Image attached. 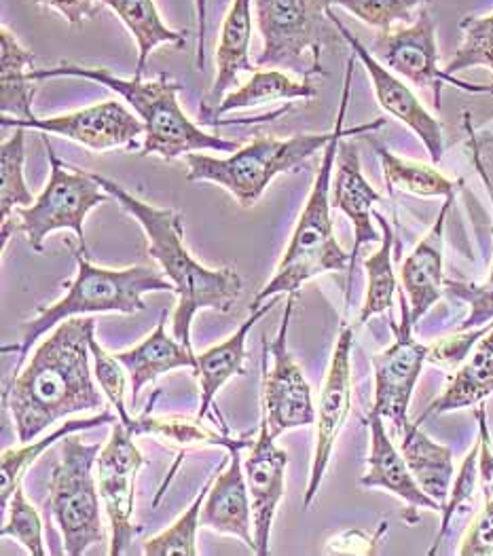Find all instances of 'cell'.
Here are the masks:
<instances>
[{
  "label": "cell",
  "mask_w": 493,
  "mask_h": 556,
  "mask_svg": "<svg viewBox=\"0 0 493 556\" xmlns=\"http://www.w3.org/2000/svg\"><path fill=\"white\" fill-rule=\"evenodd\" d=\"M352 350H354V328L343 324L332 350L329 372L320 392L316 413V446L312 459L309 484L303 497V510H309L316 500L325 475L329 470L330 457L341 434L350 410H352Z\"/></svg>",
  "instance_id": "15"
},
{
  "label": "cell",
  "mask_w": 493,
  "mask_h": 556,
  "mask_svg": "<svg viewBox=\"0 0 493 556\" xmlns=\"http://www.w3.org/2000/svg\"><path fill=\"white\" fill-rule=\"evenodd\" d=\"M91 356H93V375L98 379L100 390L104 392V396L109 397L111 406L119 415V421L124 424L125 428H129L134 432L136 419L125 408V392H127L129 377H127L124 364L115 356L106 354L100 348V343L96 341V337L91 339Z\"/></svg>",
  "instance_id": "40"
},
{
  "label": "cell",
  "mask_w": 493,
  "mask_h": 556,
  "mask_svg": "<svg viewBox=\"0 0 493 556\" xmlns=\"http://www.w3.org/2000/svg\"><path fill=\"white\" fill-rule=\"evenodd\" d=\"M195 15L200 24V37H198V71H204L206 66V30H207V0H195Z\"/></svg>",
  "instance_id": "44"
},
{
  "label": "cell",
  "mask_w": 493,
  "mask_h": 556,
  "mask_svg": "<svg viewBox=\"0 0 493 556\" xmlns=\"http://www.w3.org/2000/svg\"><path fill=\"white\" fill-rule=\"evenodd\" d=\"M481 491V470H479V442H475V446L470 448V453L466 455L457 477L453 480L452 491H450V500L443 508V520H441V529L434 538L432 548L428 551V555H437L441 542L450 535L452 531L453 520L462 515H470V513H479L477 508V495Z\"/></svg>",
  "instance_id": "35"
},
{
  "label": "cell",
  "mask_w": 493,
  "mask_h": 556,
  "mask_svg": "<svg viewBox=\"0 0 493 556\" xmlns=\"http://www.w3.org/2000/svg\"><path fill=\"white\" fill-rule=\"evenodd\" d=\"M375 153L381 161L383 182L388 193L394 191L412 193L417 198H452L455 195V182L443 176L434 165H424L417 161L403 160L394 155L383 144L370 140Z\"/></svg>",
  "instance_id": "31"
},
{
  "label": "cell",
  "mask_w": 493,
  "mask_h": 556,
  "mask_svg": "<svg viewBox=\"0 0 493 556\" xmlns=\"http://www.w3.org/2000/svg\"><path fill=\"white\" fill-rule=\"evenodd\" d=\"M60 77L93 80L119 93L144 123V142L140 149L142 157L157 155L172 161L189 153H236L242 149L240 142L206 134L198 123L189 119L178 104V91L182 87L167 75H160L155 80L122 79L109 68H89L71 62H62L45 71H33L30 75L35 83Z\"/></svg>",
  "instance_id": "4"
},
{
  "label": "cell",
  "mask_w": 493,
  "mask_h": 556,
  "mask_svg": "<svg viewBox=\"0 0 493 556\" xmlns=\"http://www.w3.org/2000/svg\"><path fill=\"white\" fill-rule=\"evenodd\" d=\"M332 136L334 127L327 134H299L287 140L256 136L229 157L189 153L185 155L189 165L187 180L212 182L231 193L242 207H252L276 176L305 165L307 160L327 149Z\"/></svg>",
  "instance_id": "6"
},
{
  "label": "cell",
  "mask_w": 493,
  "mask_h": 556,
  "mask_svg": "<svg viewBox=\"0 0 493 556\" xmlns=\"http://www.w3.org/2000/svg\"><path fill=\"white\" fill-rule=\"evenodd\" d=\"M117 421H119V415L113 413L111 408H104L96 417L75 419V421L64 424L62 428H58L55 432H51L47 438H41L39 442H28V444H22L17 448H4L2 451V484H0L2 513L7 515V508L11 504V497H13L15 489L22 484L26 472L33 468V464L39 459L42 451H47L49 446H53L58 440H62L68 434H77L83 430H91V428H100V426H115Z\"/></svg>",
  "instance_id": "30"
},
{
  "label": "cell",
  "mask_w": 493,
  "mask_h": 556,
  "mask_svg": "<svg viewBox=\"0 0 493 556\" xmlns=\"http://www.w3.org/2000/svg\"><path fill=\"white\" fill-rule=\"evenodd\" d=\"M0 123L2 127H24L42 134H55L96 153L113 149L140 151L142 144L138 140L140 136H144V123L117 100H106L102 104H93L49 119L0 117Z\"/></svg>",
  "instance_id": "13"
},
{
  "label": "cell",
  "mask_w": 493,
  "mask_h": 556,
  "mask_svg": "<svg viewBox=\"0 0 493 556\" xmlns=\"http://www.w3.org/2000/svg\"><path fill=\"white\" fill-rule=\"evenodd\" d=\"M91 176L142 227L149 239V254L160 263L165 278L174 283V292L178 294V305L172 316L174 339L193 352L191 324L195 314L202 309L229 314L242 294L240 274L229 267L207 269L189 254L178 210L140 201L102 174L91 172Z\"/></svg>",
  "instance_id": "2"
},
{
  "label": "cell",
  "mask_w": 493,
  "mask_h": 556,
  "mask_svg": "<svg viewBox=\"0 0 493 556\" xmlns=\"http://www.w3.org/2000/svg\"><path fill=\"white\" fill-rule=\"evenodd\" d=\"M399 448L417 484L445 508L455 477L452 446L434 442L421 426L412 424L399 440Z\"/></svg>",
  "instance_id": "26"
},
{
  "label": "cell",
  "mask_w": 493,
  "mask_h": 556,
  "mask_svg": "<svg viewBox=\"0 0 493 556\" xmlns=\"http://www.w3.org/2000/svg\"><path fill=\"white\" fill-rule=\"evenodd\" d=\"M464 127H466V134H468V147H470V153H472V163H475L479 176L483 178V185L488 187V193H490L493 205L492 180L488 176L485 163L481 160L479 142H477V136H475V129H472L468 113H464ZM445 292L468 305V316L457 326V330H472V328H481V326L493 324V265L490 269V278L485 279L483 283L445 279Z\"/></svg>",
  "instance_id": "32"
},
{
  "label": "cell",
  "mask_w": 493,
  "mask_h": 556,
  "mask_svg": "<svg viewBox=\"0 0 493 556\" xmlns=\"http://www.w3.org/2000/svg\"><path fill=\"white\" fill-rule=\"evenodd\" d=\"M318 96L314 80H292L282 71L267 68L250 75V80L240 85L236 91H229L220 106L214 113L210 127H218L220 117L233 111L254 109L269 102H290V100H312Z\"/></svg>",
  "instance_id": "29"
},
{
  "label": "cell",
  "mask_w": 493,
  "mask_h": 556,
  "mask_svg": "<svg viewBox=\"0 0 493 556\" xmlns=\"http://www.w3.org/2000/svg\"><path fill=\"white\" fill-rule=\"evenodd\" d=\"M493 394V326L472 348L450 377L445 392L430 402L424 415L415 421L421 426L428 417L445 415L462 408H472Z\"/></svg>",
  "instance_id": "24"
},
{
  "label": "cell",
  "mask_w": 493,
  "mask_h": 556,
  "mask_svg": "<svg viewBox=\"0 0 493 556\" xmlns=\"http://www.w3.org/2000/svg\"><path fill=\"white\" fill-rule=\"evenodd\" d=\"M26 129L15 127L13 136L0 144V229H7L17 207L35 203V195L24 178Z\"/></svg>",
  "instance_id": "34"
},
{
  "label": "cell",
  "mask_w": 493,
  "mask_h": 556,
  "mask_svg": "<svg viewBox=\"0 0 493 556\" xmlns=\"http://www.w3.org/2000/svg\"><path fill=\"white\" fill-rule=\"evenodd\" d=\"M330 24L339 30V35L343 40L352 47V53L365 64L367 73H369L370 83H372V91L375 98L379 102V106L392 115L394 119L405 123L413 134L421 140V144L426 147L428 155L432 163H441L445 155V136H443V125L441 121L434 119L424 104L419 102V98L412 91V87L407 83L399 79L390 68H385L372 53L367 49L358 37H354L343 22L334 15L332 7L329 9Z\"/></svg>",
  "instance_id": "16"
},
{
  "label": "cell",
  "mask_w": 493,
  "mask_h": 556,
  "mask_svg": "<svg viewBox=\"0 0 493 556\" xmlns=\"http://www.w3.org/2000/svg\"><path fill=\"white\" fill-rule=\"evenodd\" d=\"M381 201V195L372 189L369 180L363 174L361 167V155L356 144L347 142L345 138L339 142L337 151V163H334V180L330 187V203L332 207L341 210L354 225V248H352V269L347 276V286H345V299L350 301V290H352V278L356 269V258L358 252L365 243L381 241L379 231L375 229V216H372V205Z\"/></svg>",
  "instance_id": "20"
},
{
  "label": "cell",
  "mask_w": 493,
  "mask_h": 556,
  "mask_svg": "<svg viewBox=\"0 0 493 556\" xmlns=\"http://www.w3.org/2000/svg\"><path fill=\"white\" fill-rule=\"evenodd\" d=\"M296 292L288 296L287 309L282 316V326L278 337L267 343L263 341V350L271 358V368L263 364V383H261V404H263V424L269 434L280 438L290 430L305 428L316 424V406L312 397V388L294 362L288 350V328L294 312Z\"/></svg>",
  "instance_id": "12"
},
{
  "label": "cell",
  "mask_w": 493,
  "mask_h": 556,
  "mask_svg": "<svg viewBox=\"0 0 493 556\" xmlns=\"http://www.w3.org/2000/svg\"><path fill=\"white\" fill-rule=\"evenodd\" d=\"M492 326L493 324L472 328V330H455L450 337L434 341L432 345H428V364H434L445 370H455L464 359L468 358L472 348L481 341V337Z\"/></svg>",
  "instance_id": "41"
},
{
  "label": "cell",
  "mask_w": 493,
  "mask_h": 556,
  "mask_svg": "<svg viewBox=\"0 0 493 556\" xmlns=\"http://www.w3.org/2000/svg\"><path fill=\"white\" fill-rule=\"evenodd\" d=\"M89 254L75 252L77 261V278L68 283V292L53 305L41 307L39 318L26 324L20 348H9L20 352L13 375H17L24 366L30 348L41 339L42 334L64 319L91 314H125L134 316L147 309L142 294L147 292H174V283L157 274L153 267L136 265L127 269H102L89 263Z\"/></svg>",
  "instance_id": "5"
},
{
  "label": "cell",
  "mask_w": 493,
  "mask_h": 556,
  "mask_svg": "<svg viewBox=\"0 0 493 556\" xmlns=\"http://www.w3.org/2000/svg\"><path fill=\"white\" fill-rule=\"evenodd\" d=\"M37 55L28 51L17 37L0 28V113L13 119H35L33 102L37 85L30 79Z\"/></svg>",
  "instance_id": "27"
},
{
  "label": "cell",
  "mask_w": 493,
  "mask_h": 556,
  "mask_svg": "<svg viewBox=\"0 0 493 556\" xmlns=\"http://www.w3.org/2000/svg\"><path fill=\"white\" fill-rule=\"evenodd\" d=\"M459 556L493 555V495L485 500L483 508L477 513L459 546Z\"/></svg>",
  "instance_id": "42"
},
{
  "label": "cell",
  "mask_w": 493,
  "mask_h": 556,
  "mask_svg": "<svg viewBox=\"0 0 493 556\" xmlns=\"http://www.w3.org/2000/svg\"><path fill=\"white\" fill-rule=\"evenodd\" d=\"M96 319L77 316L55 326L30 362L11 377L2 404L20 444L41 437L53 424L75 415L104 410V392L93 383L89 362Z\"/></svg>",
  "instance_id": "1"
},
{
  "label": "cell",
  "mask_w": 493,
  "mask_h": 556,
  "mask_svg": "<svg viewBox=\"0 0 493 556\" xmlns=\"http://www.w3.org/2000/svg\"><path fill=\"white\" fill-rule=\"evenodd\" d=\"M430 0H332L370 28L390 33L394 24L412 20L413 11Z\"/></svg>",
  "instance_id": "39"
},
{
  "label": "cell",
  "mask_w": 493,
  "mask_h": 556,
  "mask_svg": "<svg viewBox=\"0 0 493 556\" xmlns=\"http://www.w3.org/2000/svg\"><path fill=\"white\" fill-rule=\"evenodd\" d=\"M280 303V294L269 299L267 303H263L261 307L252 309L250 318L223 343L214 345L206 350L204 354L198 356V381H200V413L198 419H206L207 413L214 406V397L218 394V390L236 375H246L244 362H246V339L248 332L252 330V326L263 318L265 314H269L276 305Z\"/></svg>",
  "instance_id": "23"
},
{
  "label": "cell",
  "mask_w": 493,
  "mask_h": 556,
  "mask_svg": "<svg viewBox=\"0 0 493 556\" xmlns=\"http://www.w3.org/2000/svg\"><path fill=\"white\" fill-rule=\"evenodd\" d=\"M370 451L367 457V472L361 477V486L383 489L405 504L403 520L413 527L419 522V513L430 510L443 515V506L432 500L413 478L412 470L390 434L383 417L370 408Z\"/></svg>",
  "instance_id": "17"
},
{
  "label": "cell",
  "mask_w": 493,
  "mask_h": 556,
  "mask_svg": "<svg viewBox=\"0 0 493 556\" xmlns=\"http://www.w3.org/2000/svg\"><path fill=\"white\" fill-rule=\"evenodd\" d=\"M100 2L122 20V24L138 45V64H136L134 79L142 80L149 64V55L157 47L174 45L182 49L187 45V33H178L165 26L155 0H100Z\"/></svg>",
  "instance_id": "28"
},
{
  "label": "cell",
  "mask_w": 493,
  "mask_h": 556,
  "mask_svg": "<svg viewBox=\"0 0 493 556\" xmlns=\"http://www.w3.org/2000/svg\"><path fill=\"white\" fill-rule=\"evenodd\" d=\"M375 220L381 227V245L375 254L365 261L367 271V296L361 309L358 324H367L369 319L381 314H390L394 307V294L399 292V281L392 265V248H394V231L388 218L379 212H372Z\"/></svg>",
  "instance_id": "33"
},
{
  "label": "cell",
  "mask_w": 493,
  "mask_h": 556,
  "mask_svg": "<svg viewBox=\"0 0 493 556\" xmlns=\"http://www.w3.org/2000/svg\"><path fill=\"white\" fill-rule=\"evenodd\" d=\"M254 440H236L227 453L231 457L227 472L216 475L207 491L200 522L214 533L238 538L244 546L256 555L254 525H252V504L248 493L242 448L250 446Z\"/></svg>",
  "instance_id": "19"
},
{
  "label": "cell",
  "mask_w": 493,
  "mask_h": 556,
  "mask_svg": "<svg viewBox=\"0 0 493 556\" xmlns=\"http://www.w3.org/2000/svg\"><path fill=\"white\" fill-rule=\"evenodd\" d=\"M459 30L464 35V40L445 71L453 77L462 71L477 66H485L493 71V13L481 17L466 15L459 22Z\"/></svg>",
  "instance_id": "37"
},
{
  "label": "cell",
  "mask_w": 493,
  "mask_h": 556,
  "mask_svg": "<svg viewBox=\"0 0 493 556\" xmlns=\"http://www.w3.org/2000/svg\"><path fill=\"white\" fill-rule=\"evenodd\" d=\"M401 303V324H396L390 314V328L394 332V341L390 348L372 356L375 372V400L372 410H377L383 421L390 424V434L396 440L405 434L412 426L409 404H412L415 386L428 364V345L419 343L413 337L412 307L403 288L399 290Z\"/></svg>",
  "instance_id": "10"
},
{
  "label": "cell",
  "mask_w": 493,
  "mask_h": 556,
  "mask_svg": "<svg viewBox=\"0 0 493 556\" xmlns=\"http://www.w3.org/2000/svg\"><path fill=\"white\" fill-rule=\"evenodd\" d=\"M102 444H85L75 434L62 438L60 462L49 478V510L60 527L64 553L81 556L91 548L106 544V529L100 515V491L93 477Z\"/></svg>",
  "instance_id": "8"
},
{
  "label": "cell",
  "mask_w": 493,
  "mask_h": 556,
  "mask_svg": "<svg viewBox=\"0 0 493 556\" xmlns=\"http://www.w3.org/2000/svg\"><path fill=\"white\" fill-rule=\"evenodd\" d=\"M214 477H210L202 493L193 500V504L187 508V513L178 518L172 527H167L160 535L151 538L144 544V555L147 556H198V531L202 527L200 517H202V506L206 500L207 491L214 482Z\"/></svg>",
  "instance_id": "36"
},
{
  "label": "cell",
  "mask_w": 493,
  "mask_h": 556,
  "mask_svg": "<svg viewBox=\"0 0 493 556\" xmlns=\"http://www.w3.org/2000/svg\"><path fill=\"white\" fill-rule=\"evenodd\" d=\"M354 62L356 55L347 60L345 66V79H343V91H341V102H339V113L334 119V136L323 151V163L318 169V176L314 180L312 193L305 201V207L299 216V223L292 231V238L288 243L287 252L274 274L269 283L256 294V299L250 305V312L267 303L269 299L278 294H292L299 292L303 283L309 279L325 276L330 271L343 274L352 269V254H347L341 243L334 236V225L330 216V187H332V176H334V163H337V151L339 142L350 136H361V134H370L377 131L385 125V119H375L370 123H363L358 127L345 129V113L350 104V93H352V77H354Z\"/></svg>",
  "instance_id": "3"
},
{
  "label": "cell",
  "mask_w": 493,
  "mask_h": 556,
  "mask_svg": "<svg viewBox=\"0 0 493 556\" xmlns=\"http://www.w3.org/2000/svg\"><path fill=\"white\" fill-rule=\"evenodd\" d=\"M263 49L258 68L290 71L303 80L325 77L323 49L330 37L332 0H252Z\"/></svg>",
  "instance_id": "7"
},
{
  "label": "cell",
  "mask_w": 493,
  "mask_h": 556,
  "mask_svg": "<svg viewBox=\"0 0 493 556\" xmlns=\"http://www.w3.org/2000/svg\"><path fill=\"white\" fill-rule=\"evenodd\" d=\"M452 205L453 195L443 203L434 225L424 238L419 239V243L413 248L412 254L405 258L401 267V288L407 294L415 328L421 318L441 301L445 292V274H443L445 223Z\"/></svg>",
  "instance_id": "22"
},
{
  "label": "cell",
  "mask_w": 493,
  "mask_h": 556,
  "mask_svg": "<svg viewBox=\"0 0 493 556\" xmlns=\"http://www.w3.org/2000/svg\"><path fill=\"white\" fill-rule=\"evenodd\" d=\"M165 314H162L155 330L136 348L115 354L127 370L131 386V406L138 404L140 392L157 381L160 375H165L174 368H198V354L189 352L178 339L167 337L165 332Z\"/></svg>",
  "instance_id": "25"
},
{
  "label": "cell",
  "mask_w": 493,
  "mask_h": 556,
  "mask_svg": "<svg viewBox=\"0 0 493 556\" xmlns=\"http://www.w3.org/2000/svg\"><path fill=\"white\" fill-rule=\"evenodd\" d=\"M42 144L51 165L49 182L33 205L15 210L17 225H13V233H24L28 245L41 254L47 236L68 229L79 239L83 254H87L85 218L93 207L111 201L113 195L100 187L91 172H83L60 160L49 138H42Z\"/></svg>",
  "instance_id": "9"
},
{
  "label": "cell",
  "mask_w": 493,
  "mask_h": 556,
  "mask_svg": "<svg viewBox=\"0 0 493 556\" xmlns=\"http://www.w3.org/2000/svg\"><path fill=\"white\" fill-rule=\"evenodd\" d=\"M7 522L0 529L2 538L17 540L26 553L33 556H45V540H42V520L39 510L28 502L24 486L20 484L11 497L7 508Z\"/></svg>",
  "instance_id": "38"
},
{
  "label": "cell",
  "mask_w": 493,
  "mask_h": 556,
  "mask_svg": "<svg viewBox=\"0 0 493 556\" xmlns=\"http://www.w3.org/2000/svg\"><path fill=\"white\" fill-rule=\"evenodd\" d=\"M288 453L276 446V438L269 434L267 426L261 421L258 437L250 444V453L244 459L248 493L252 504V525L256 555L271 553V527L278 515L280 502L285 497V477H287Z\"/></svg>",
  "instance_id": "18"
},
{
  "label": "cell",
  "mask_w": 493,
  "mask_h": 556,
  "mask_svg": "<svg viewBox=\"0 0 493 556\" xmlns=\"http://www.w3.org/2000/svg\"><path fill=\"white\" fill-rule=\"evenodd\" d=\"M370 53L396 75L412 80L415 87L432 89L434 106L441 109V91L453 85L472 96H493V85L468 83L439 68L437 22L428 9H421L412 26L381 33L370 45Z\"/></svg>",
  "instance_id": "11"
},
{
  "label": "cell",
  "mask_w": 493,
  "mask_h": 556,
  "mask_svg": "<svg viewBox=\"0 0 493 556\" xmlns=\"http://www.w3.org/2000/svg\"><path fill=\"white\" fill-rule=\"evenodd\" d=\"M37 4L58 11L71 26H79L96 15V0H35Z\"/></svg>",
  "instance_id": "43"
},
{
  "label": "cell",
  "mask_w": 493,
  "mask_h": 556,
  "mask_svg": "<svg viewBox=\"0 0 493 556\" xmlns=\"http://www.w3.org/2000/svg\"><path fill=\"white\" fill-rule=\"evenodd\" d=\"M144 464L147 459L134 442V432L117 421L113 426L111 440L102 446L98 457V491L113 529V542L109 548L111 556L125 555L134 535L138 533L131 522L136 504L134 491L136 477Z\"/></svg>",
  "instance_id": "14"
},
{
  "label": "cell",
  "mask_w": 493,
  "mask_h": 556,
  "mask_svg": "<svg viewBox=\"0 0 493 556\" xmlns=\"http://www.w3.org/2000/svg\"><path fill=\"white\" fill-rule=\"evenodd\" d=\"M252 0H233L223 26L218 47L214 55L216 79L212 83L206 98L200 106V125H212L214 113L231 91L238 87L242 73H256L258 68L250 62V42H252Z\"/></svg>",
  "instance_id": "21"
}]
</instances>
